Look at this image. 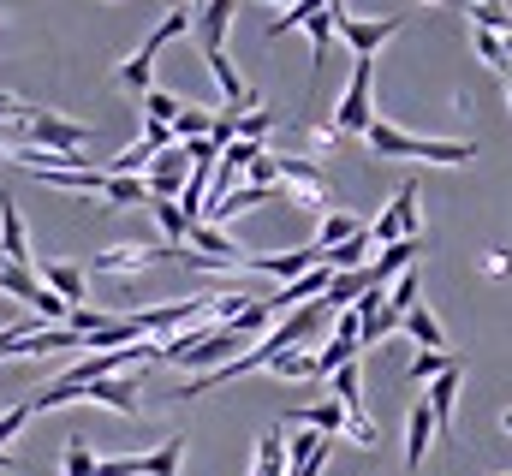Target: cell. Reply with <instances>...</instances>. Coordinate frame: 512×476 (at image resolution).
I'll list each match as a JSON object with an SVG mask.
<instances>
[{
	"instance_id": "15",
	"label": "cell",
	"mask_w": 512,
	"mask_h": 476,
	"mask_svg": "<svg viewBox=\"0 0 512 476\" xmlns=\"http://www.w3.org/2000/svg\"><path fill=\"white\" fill-rule=\"evenodd\" d=\"M209 125H215V114L209 108H197V102H179V114H173V143H203L209 137Z\"/></svg>"
},
{
	"instance_id": "25",
	"label": "cell",
	"mask_w": 512,
	"mask_h": 476,
	"mask_svg": "<svg viewBox=\"0 0 512 476\" xmlns=\"http://www.w3.org/2000/svg\"><path fill=\"white\" fill-rule=\"evenodd\" d=\"M60 465H66V476H96V453L84 447V435L66 441V459H60Z\"/></svg>"
},
{
	"instance_id": "28",
	"label": "cell",
	"mask_w": 512,
	"mask_h": 476,
	"mask_svg": "<svg viewBox=\"0 0 512 476\" xmlns=\"http://www.w3.org/2000/svg\"><path fill=\"white\" fill-rule=\"evenodd\" d=\"M24 423H30V399H24V405H12V411H0V453H6V441H12Z\"/></svg>"
},
{
	"instance_id": "1",
	"label": "cell",
	"mask_w": 512,
	"mask_h": 476,
	"mask_svg": "<svg viewBox=\"0 0 512 476\" xmlns=\"http://www.w3.org/2000/svg\"><path fill=\"white\" fill-rule=\"evenodd\" d=\"M364 143L387 155V161H441V167H471L477 161V143H447V137H411L399 131L393 119H370L364 125Z\"/></svg>"
},
{
	"instance_id": "19",
	"label": "cell",
	"mask_w": 512,
	"mask_h": 476,
	"mask_svg": "<svg viewBox=\"0 0 512 476\" xmlns=\"http://www.w3.org/2000/svg\"><path fill=\"white\" fill-rule=\"evenodd\" d=\"M268 375H280V381H322L316 375V352H280L268 363Z\"/></svg>"
},
{
	"instance_id": "9",
	"label": "cell",
	"mask_w": 512,
	"mask_h": 476,
	"mask_svg": "<svg viewBox=\"0 0 512 476\" xmlns=\"http://www.w3.org/2000/svg\"><path fill=\"white\" fill-rule=\"evenodd\" d=\"M370 60H352V84H346V96H340V108H334V131H358L364 137V125H370Z\"/></svg>"
},
{
	"instance_id": "17",
	"label": "cell",
	"mask_w": 512,
	"mask_h": 476,
	"mask_svg": "<svg viewBox=\"0 0 512 476\" xmlns=\"http://www.w3.org/2000/svg\"><path fill=\"white\" fill-rule=\"evenodd\" d=\"M352 233H364V221H358V215L328 209V215H322V227H316V250H334V244H346Z\"/></svg>"
},
{
	"instance_id": "6",
	"label": "cell",
	"mask_w": 512,
	"mask_h": 476,
	"mask_svg": "<svg viewBox=\"0 0 512 476\" xmlns=\"http://www.w3.org/2000/svg\"><path fill=\"white\" fill-rule=\"evenodd\" d=\"M399 30H405V18H352L346 6L334 12V36H340L358 60H376V48H387Z\"/></svg>"
},
{
	"instance_id": "20",
	"label": "cell",
	"mask_w": 512,
	"mask_h": 476,
	"mask_svg": "<svg viewBox=\"0 0 512 476\" xmlns=\"http://www.w3.org/2000/svg\"><path fill=\"white\" fill-rule=\"evenodd\" d=\"M149 215H155V227H161V238H167L173 250H185V233H191V221H185L173 203H149Z\"/></svg>"
},
{
	"instance_id": "3",
	"label": "cell",
	"mask_w": 512,
	"mask_h": 476,
	"mask_svg": "<svg viewBox=\"0 0 512 476\" xmlns=\"http://www.w3.org/2000/svg\"><path fill=\"white\" fill-rule=\"evenodd\" d=\"M84 143H90V125H72V119L48 114V108H30L24 119V143L18 149H48V155H84ZM6 155V149H0Z\"/></svg>"
},
{
	"instance_id": "34",
	"label": "cell",
	"mask_w": 512,
	"mask_h": 476,
	"mask_svg": "<svg viewBox=\"0 0 512 476\" xmlns=\"http://www.w3.org/2000/svg\"><path fill=\"white\" fill-rule=\"evenodd\" d=\"M507 108H512V78H507Z\"/></svg>"
},
{
	"instance_id": "12",
	"label": "cell",
	"mask_w": 512,
	"mask_h": 476,
	"mask_svg": "<svg viewBox=\"0 0 512 476\" xmlns=\"http://www.w3.org/2000/svg\"><path fill=\"white\" fill-rule=\"evenodd\" d=\"M36 280H42L66 310L84 304V268H78V262H36Z\"/></svg>"
},
{
	"instance_id": "13",
	"label": "cell",
	"mask_w": 512,
	"mask_h": 476,
	"mask_svg": "<svg viewBox=\"0 0 512 476\" xmlns=\"http://www.w3.org/2000/svg\"><path fill=\"white\" fill-rule=\"evenodd\" d=\"M399 328L417 340V352H441V346H447V334H441V322H435V310H429L423 298H417V304L399 316Z\"/></svg>"
},
{
	"instance_id": "14",
	"label": "cell",
	"mask_w": 512,
	"mask_h": 476,
	"mask_svg": "<svg viewBox=\"0 0 512 476\" xmlns=\"http://www.w3.org/2000/svg\"><path fill=\"white\" fill-rule=\"evenodd\" d=\"M429 441H435V423H429V405L417 399L411 417H405V465H411V471L429 459Z\"/></svg>"
},
{
	"instance_id": "10",
	"label": "cell",
	"mask_w": 512,
	"mask_h": 476,
	"mask_svg": "<svg viewBox=\"0 0 512 476\" xmlns=\"http://www.w3.org/2000/svg\"><path fill=\"white\" fill-rule=\"evenodd\" d=\"M137 393H143V381H137V375H102V381H84L72 399H90V405L120 411V417H137Z\"/></svg>"
},
{
	"instance_id": "30",
	"label": "cell",
	"mask_w": 512,
	"mask_h": 476,
	"mask_svg": "<svg viewBox=\"0 0 512 476\" xmlns=\"http://www.w3.org/2000/svg\"><path fill=\"white\" fill-rule=\"evenodd\" d=\"M501 60H507V78H512V36H501Z\"/></svg>"
},
{
	"instance_id": "32",
	"label": "cell",
	"mask_w": 512,
	"mask_h": 476,
	"mask_svg": "<svg viewBox=\"0 0 512 476\" xmlns=\"http://www.w3.org/2000/svg\"><path fill=\"white\" fill-rule=\"evenodd\" d=\"M501 429H507V435H512V405H507V411H501Z\"/></svg>"
},
{
	"instance_id": "2",
	"label": "cell",
	"mask_w": 512,
	"mask_h": 476,
	"mask_svg": "<svg viewBox=\"0 0 512 476\" xmlns=\"http://www.w3.org/2000/svg\"><path fill=\"white\" fill-rule=\"evenodd\" d=\"M268 167H274L280 197H292V203H298V209H310L316 221L334 209V185L322 179V167H316V161H304V155H268Z\"/></svg>"
},
{
	"instance_id": "11",
	"label": "cell",
	"mask_w": 512,
	"mask_h": 476,
	"mask_svg": "<svg viewBox=\"0 0 512 476\" xmlns=\"http://www.w3.org/2000/svg\"><path fill=\"white\" fill-rule=\"evenodd\" d=\"M459 381H465V369L453 363V369H441V375L429 381V393H423V405H429V423H435V435H447V429H453V405H459Z\"/></svg>"
},
{
	"instance_id": "8",
	"label": "cell",
	"mask_w": 512,
	"mask_h": 476,
	"mask_svg": "<svg viewBox=\"0 0 512 476\" xmlns=\"http://www.w3.org/2000/svg\"><path fill=\"white\" fill-rule=\"evenodd\" d=\"M173 256H179L173 244H114V250H102V256L90 262V274L126 280V274H143V268H161V262H173Z\"/></svg>"
},
{
	"instance_id": "24",
	"label": "cell",
	"mask_w": 512,
	"mask_h": 476,
	"mask_svg": "<svg viewBox=\"0 0 512 476\" xmlns=\"http://www.w3.org/2000/svg\"><path fill=\"white\" fill-rule=\"evenodd\" d=\"M143 114H149V125H173L179 102H173L167 90H155V84H149V90H143Z\"/></svg>"
},
{
	"instance_id": "33",
	"label": "cell",
	"mask_w": 512,
	"mask_h": 476,
	"mask_svg": "<svg viewBox=\"0 0 512 476\" xmlns=\"http://www.w3.org/2000/svg\"><path fill=\"white\" fill-rule=\"evenodd\" d=\"M268 6H298V0H268Z\"/></svg>"
},
{
	"instance_id": "29",
	"label": "cell",
	"mask_w": 512,
	"mask_h": 476,
	"mask_svg": "<svg viewBox=\"0 0 512 476\" xmlns=\"http://www.w3.org/2000/svg\"><path fill=\"white\" fill-rule=\"evenodd\" d=\"M417 6H429V12H459L465 0H417Z\"/></svg>"
},
{
	"instance_id": "27",
	"label": "cell",
	"mask_w": 512,
	"mask_h": 476,
	"mask_svg": "<svg viewBox=\"0 0 512 476\" xmlns=\"http://www.w3.org/2000/svg\"><path fill=\"white\" fill-rule=\"evenodd\" d=\"M477 60H483V66H495V72L507 78V60H501V36H489V30H477Z\"/></svg>"
},
{
	"instance_id": "35",
	"label": "cell",
	"mask_w": 512,
	"mask_h": 476,
	"mask_svg": "<svg viewBox=\"0 0 512 476\" xmlns=\"http://www.w3.org/2000/svg\"><path fill=\"white\" fill-rule=\"evenodd\" d=\"M197 6H209V0H191V12H197Z\"/></svg>"
},
{
	"instance_id": "22",
	"label": "cell",
	"mask_w": 512,
	"mask_h": 476,
	"mask_svg": "<svg viewBox=\"0 0 512 476\" xmlns=\"http://www.w3.org/2000/svg\"><path fill=\"white\" fill-rule=\"evenodd\" d=\"M322 6H328V0H298V6H286V12L268 24V42H280L286 30H304V18H310V12H322Z\"/></svg>"
},
{
	"instance_id": "4",
	"label": "cell",
	"mask_w": 512,
	"mask_h": 476,
	"mask_svg": "<svg viewBox=\"0 0 512 476\" xmlns=\"http://www.w3.org/2000/svg\"><path fill=\"white\" fill-rule=\"evenodd\" d=\"M364 233H370L376 250L399 244V238H423V197H417V185H399V191H393V203L376 215V227H364Z\"/></svg>"
},
{
	"instance_id": "7",
	"label": "cell",
	"mask_w": 512,
	"mask_h": 476,
	"mask_svg": "<svg viewBox=\"0 0 512 476\" xmlns=\"http://www.w3.org/2000/svg\"><path fill=\"white\" fill-rule=\"evenodd\" d=\"M185 459V435H167L155 453H131V459H96V476H179Z\"/></svg>"
},
{
	"instance_id": "23",
	"label": "cell",
	"mask_w": 512,
	"mask_h": 476,
	"mask_svg": "<svg viewBox=\"0 0 512 476\" xmlns=\"http://www.w3.org/2000/svg\"><path fill=\"white\" fill-rule=\"evenodd\" d=\"M453 363H459V357H447V352H417L411 357V369H405V381H411V387H417V381H435V375L453 369Z\"/></svg>"
},
{
	"instance_id": "21",
	"label": "cell",
	"mask_w": 512,
	"mask_h": 476,
	"mask_svg": "<svg viewBox=\"0 0 512 476\" xmlns=\"http://www.w3.org/2000/svg\"><path fill=\"white\" fill-rule=\"evenodd\" d=\"M131 203H149L143 179H108L102 185V209H131Z\"/></svg>"
},
{
	"instance_id": "18",
	"label": "cell",
	"mask_w": 512,
	"mask_h": 476,
	"mask_svg": "<svg viewBox=\"0 0 512 476\" xmlns=\"http://www.w3.org/2000/svg\"><path fill=\"white\" fill-rule=\"evenodd\" d=\"M251 476H286V435H280V429H268V435L256 441V471Z\"/></svg>"
},
{
	"instance_id": "31",
	"label": "cell",
	"mask_w": 512,
	"mask_h": 476,
	"mask_svg": "<svg viewBox=\"0 0 512 476\" xmlns=\"http://www.w3.org/2000/svg\"><path fill=\"white\" fill-rule=\"evenodd\" d=\"M0 471H18V459H12V453H0Z\"/></svg>"
},
{
	"instance_id": "16",
	"label": "cell",
	"mask_w": 512,
	"mask_h": 476,
	"mask_svg": "<svg viewBox=\"0 0 512 476\" xmlns=\"http://www.w3.org/2000/svg\"><path fill=\"white\" fill-rule=\"evenodd\" d=\"M334 274H352V268H364L370 262V233H352L346 244H334V250H316Z\"/></svg>"
},
{
	"instance_id": "5",
	"label": "cell",
	"mask_w": 512,
	"mask_h": 476,
	"mask_svg": "<svg viewBox=\"0 0 512 476\" xmlns=\"http://www.w3.org/2000/svg\"><path fill=\"white\" fill-rule=\"evenodd\" d=\"M185 30H191V12H167V18H161V24H155L149 36H143V48H137L126 66H120V84L143 96V90H149V72H155V54H161V48H167L173 36H185Z\"/></svg>"
},
{
	"instance_id": "26",
	"label": "cell",
	"mask_w": 512,
	"mask_h": 476,
	"mask_svg": "<svg viewBox=\"0 0 512 476\" xmlns=\"http://www.w3.org/2000/svg\"><path fill=\"white\" fill-rule=\"evenodd\" d=\"M268 125H274V108H251V114L233 119V137H239V143H256V137H262Z\"/></svg>"
}]
</instances>
